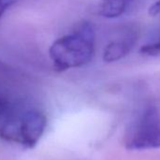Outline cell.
I'll list each match as a JSON object with an SVG mask.
<instances>
[{
	"label": "cell",
	"instance_id": "obj_5",
	"mask_svg": "<svg viewBox=\"0 0 160 160\" xmlns=\"http://www.w3.org/2000/svg\"><path fill=\"white\" fill-rule=\"evenodd\" d=\"M129 2V0H100L99 14L108 19L118 18L125 12Z\"/></svg>",
	"mask_w": 160,
	"mask_h": 160
},
{
	"label": "cell",
	"instance_id": "obj_8",
	"mask_svg": "<svg viewBox=\"0 0 160 160\" xmlns=\"http://www.w3.org/2000/svg\"><path fill=\"white\" fill-rule=\"evenodd\" d=\"M15 2L16 0H0V18L4 15L6 11L10 9Z\"/></svg>",
	"mask_w": 160,
	"mask_h": 160
},
{
	"label": "cell",
	"instance_id": "obj_4",
	"mask_svg": "<svg viewBox=\"0 0 160 160\" xmlns=\"http://www.w3.org/2000/svg\"><path fill=\"white\" fill-rule=\"evenodd\" d=\"M136 42L137 37L133 34L123 38L122 40L109 42L108 45H106L103 52L104 61L107 63H111L122 59L130 53Z\"/></svg>",
	"mask_w": 160,
	"mask_h": 160
},
{
	"label": "cell",
	"instance_id": "obj_9",
	"mask_svg": "<svg viewBox=\"0 0 160 160\" xmlns=\"http://www.w3.org/2000/svg\"><path fill=\"white\" fill-rule=\"evenodd\" d=\"M8 110H9V102L6 99L0 97V117L4 113H6Z\"/></svg>",
	"mask_w": 160,
	"mask_h": 160
},
{
	"label": "cell",
	"instance_id": "obj_2",
	"mask_svg": "<svg viewBox=\"0 0 160 160\" xmlns=\"http://www.w3.org/2000/svg\"><path fill=\"white\" fill-rule=\"evenodd\" d=\"M46 123L47 120L42 112L26 110L0 122V138L32 148L42 138Z\"/></svg>",
	"mask_w": 160,
	"mask_h": 160
},
{
	"label": "cell",
	"instance_id": "obj_1",
	"mask_svg": "<svg viewBox=\"0 0 160 160\" xmlns=\"http://www.w3.org/2000/svg\"><path fill=\"white\" fill-rule=\"evenodd\" d=\"M95 30L83 22L72 32L56 40L49 48V58L58 72L79 68L90 63L95 52Z\"/></svg>",
	"mask_w": 160,
	"mask_h": 160
},
{
	"label": "cell",
	"instance_id": "obj_7",
	"mask_svg": "<svg viewBox=\"0 0 160 160\" xmlns=\"http://www.w3.org/2000/svg\"><path fill=\"white\" fill-rule=\"evenodd\" d=\"M148 13L152 17H157L160 15V0H156L149 7Z\"/></svg>",
	"mask_w": 160,
	"mask_h": 160
},
{
	"label": "cell",
	"instance_id": "obj_3",
	"mask_svg": "<svg viewBox=\"0 0 160 160\" xmlns=\"http://www.w3.org/2000/svg\"><path fill=\"white\" fill-rule=\"evenodd\" d=\"M129 150L160 148V111L155 106H148L140 113L125 138Z\"/></svg>",
	"mask_w": 160,
	"mask_h": 160
},
{
	"label": "cell",
	"instance_id": "obj_6",
	"mask_svg": "<svg viewBox=\"0 0 160 160\" xmlns=\"http://www.w3.org/2000/svg\"><path fill=\"white\" fill-rule=\"evenodd\" d=\"M139 54L147 57H160V38L155 42L143 44L139 49Z\"/></svg>",
	"mask_w": 160,
	"mask_h": 160
}]
</instances>
